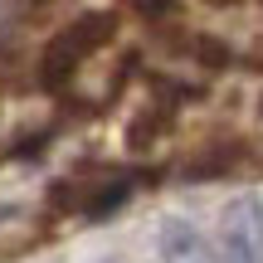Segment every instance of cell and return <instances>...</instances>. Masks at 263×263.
<instances>
[{
  "label": "cell",
  "instance_id": "obj_1",
  "mask_svg": "<svg viewBox=\"0 0 263 263\" xmlns=\"http://www.w3.org/2000/svg\"><path fill=\"white\" fill-rule=\"evenodd\" d=\"M219 239H224L219 263H263V200L234 195L219 215Z\"/></svg>",
  "mask_w": 263,
  "mask_h": 263
},
{
  "label": "cell",
  "instance_id": "obj_2",
  "mask_svg": "<svg viewBox=\"0 0 263 263\" xmlns=\"http://www.w3.org/2000/svg\"><path fill=\"white\" fill-rule=\"evenodd\" d=\"M161 263H219V258L190 219L171 215V219H161Z\"/></svg>",
  "mask_w": 263,
  "mask_h": 263
},
{
  "label": "cell",
  "instance_id": "obj_3",
  "mask_svg": "<svg viewBox=\"0 0 263 263\" xmlns=\"http://www.w3.org/2000/svg\"><path fill=\"white\" fill-rule=\"evenodd\" d=\"M112 34H117V15H112V10H98V15H83V20H78L73 29H64V39H68V44L78 49V59H88L93 49H103V44H107Z\"/></svg>",
  "mask_w": 263,
  "mask_h": 263
},
{
  "label": "cell",
  "instance_id": "obj_4",
  "mask_svg": "<svg viewBox=\"0 0 263 263\" xmlns=\"http://www.w3.org/2000/svg\"><path fill=\"white\" fill-rule=\"evenodd\" d=\"M239 156H244V146H210L205 156L185 161V176H190V180H215L219 171H229Z\"/></svg>",
  "mask_w": 263,
  "mask_h": 263
},
{
  "label": "cell",
  "instance_id": "obj_5",
  "mask_svg": "<svg viewBox=\"0 0 263 263\" xmlns=\"http://www.w3.org/2000/svg\"><path fill=\"white\" fill-rule=\"evenodd\" d=\"M127 195H132V185H127V180H117V185H98L93 195H88L83 215H88V219L98 224V219H107L112 210H122V205H127Z\"/></svg>",
  "mask_w": 263,
  "mask_h": 263
},
{
  "label": "cell",
  "instance_id": "obj_6",
  "mask_svg": "<svg viewBox=\"0 0 263 263\" xmlns=\"http://www.w3.org/2000/svg\"><path fill=\"white\" fill-rule=\"evenodd\" d=\"M190 54H195L205 68H229V64H234L229 44H219V39H210V34H195V39H190Z\"/></svg>",
  "mask_w": 263,
  "mask_h": 263
},
{
  "label": "cell",
  "instance_id": "obj_7",
  "mask_svg": "<svg viewBox=\"0 0 263 263\" xmlns=\"http://www.w3.org/2000/svg\"><path fill=\"white\" fill-rule=\"evenodd\" d=\"M44 151V137H25V146H15V156H39Z\"/></svg>",
  "mask_w": 263,
  "mask_h": 263
},
{
  "label": "cell",
  "instance_id": "obj_8",
  "mask_svg": "<svg viewBox=\"0 0 263 263\" xmlns=\"http://www.w3.org/2000/svg\"><path fill=\"white\" fill-rule=\"evenodd\" d=\"M98 263H127V258H112V254H107V258H98Z\"/></svg>",
  "mask_w": 263,
  "mask_h": 263
}]
</instances>
